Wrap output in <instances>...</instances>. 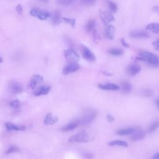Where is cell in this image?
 <instances>
[{"mask_svg":"<svg viewBox=\"0 0 159 159\" xmlns=\"http://www.w3.org/2000/svg\"><path fill=\"white\" fill-rule=\"evenodd\" d=\"M157 105H158V107H159V99L157 100Z\"/></svg>","mask_w":159,"mask_h":159,"instance_id":"f6af8a7d","label":"cell"},{"mask_svg":"<svg viewBox=\"0 0 159 159\" xmlns=\"http://www.w3.org/2000/svg\"><path fill=\"white\" fill-rule=\"evenodd\" d=\"M145 136L144 132L140 128H135L134 132L132 134V135L130 137L131 140L134 141L139 140L142 139Z\"/></svg>","mask_w":159,"mask_h":159,"instance_id":"4fadbf2b","label":"cell"},{"mask_svg":"<svg viewBox=\"0 0 159 159\" xmlns=\"http://www.w3.org/2000/svg\"><path fill=\"white\" fill-rule=\"evenodd\" d=\"M62 20L65 21V22L69 24L72 27H75V19L74 18H70V17H62Z\"/></svg>","mask_w":159,"mask_h":159,"instance_id":"83f0119b","label":"cell"},{"mask_svg":"<svg viewBox=\"0 0 159 159\" xmlns=\"http://www.w3.org/2000/svg\"><path fill=\"white\" fill-rule=\"evenodd\" d=\"M6 127L8 131H23L25 130L26 127L25 125H17L11 122H6L5 124Z\"/></svg>","mask_w":159,"mask_h":159,"instance_id":"5bb4252c","label":"cell"},{"mask_svg":"<svg viewBox=\"0 0 159 159\" xmlns=\"http://www.w3.org/2000/svg\"><path fill=\"white\" fill-rule=\"evenodd\" d=\"M121 43H122V45H123L124 47H125V48H129V47H130V45H129V43H127L125 42V39H123V38L121 39Z\"/></svg>","mask_w":159,"mask_h":159,"instance_id":"8d00e7d4","label":"cell"},{"mask_svg":"<svg viewBox=\"0 0 159 159\" xmlns=\"http://www.w3.org/2000/svg\"><path fill=\"white\" fill-rule=\"evenodd\" d=\"M152 10L153 12H156L157 14H159V6H155L152 8Z\"/></svg>","mask_w":159,"mask_h":159,"instance_id":"f35d334b","label":"cell"},{"mask_svg":"<svg viewBox=\"0 0 159 159\" xmlns=\"http://www.w3.org/2000/svg\"><path fill=\"white\" fill-rule=\"evenodd\" d=\"M19 151V148H17L15 146H11L9 147V148L6 151V154H9V153H15V152H17Z\"/></svg>","mask_w":159,"mask_h":159,"instance_id":"d6a6232c","label":"cell"},{"mask_svg":"<svg viewBox=\"0 0 159 159\" xmlns=\"http://www.w3.org/2000/svg\"><path fill=\"white\" fill-rule=\"evenodd\" d=\"M51 89V87L49 86H42L39 87L37 90L34 92V96H40L42 95L47 94Z\"/></svg>","mask_w":159,"mask_h":159,"instance_id":"9a60e30c","label":"cell"},{"mask_svg":"<svg viewBox=\"0 0 159 159\" xmlns=\"http://www.w3.org/2000/svg\"><path fill=\"white\" fill-rule=\"evenodd\" d=\"M100 19L104 25H108L111 22L115 20L114 17L111 12L109 11H102L99 15Z\"/></svg>","mask_w":159,"mask_h":159,"instance_id":"52a82bcc","label":"cell"},{"mask_svg":"<svg viewBox=\"0 0 159 159\" xmlns=\"http://www.w3.org/2000/svg\"><path fill=\"white\" fill-rule=\"evenodd\" d=\"M106 2H107V5H108V6H109V9H110V10H111L112 12H115L117 11V5H116V3H114V2L111 1H109V0H107V1H106Z\"/></svg>","mask_w":159,"mask_h":159,"instance_id":"f1b7e54d","label":"cell"},{"mask_svg":"<svg viewBox=\"0 0 159 159\" xmlns=\"http://www.w3.org/2000/svg\"><path fill=\"white\" fill-rule=\"evenodd\" d=\"M30 14L32 16L38 18L42 20H45L51 16L49 12L38 8L32 9L30 11Z\"/></svg>","mask_w":159,"mask_h":159,"instance_id":"277c9868","label":"cell"},{"mask_svg":"<svg viewBox=\"0 0 159 159\" xmlns=\"http://www.w3.org/2000/svg\"><path fill=\"white\" fill-rule=\"evenodd\" d=\"M96 1L97 0H81L80 2L84 6H91L94 5L96 2Z\"/></svg>","mask_w":159,"mask_h":159,"instance_id":"f546056e","label":"cell"},{"mask_svg":"<svg viewBox=\"0 0 159 159\" xmlns=\"http://www.w3.org/2000/svg\"><path fill=\"white\" fill-rule=\"evenodd\" d=\"M93 31V34L94 39L95 40H99V35H98L97 32L96 31V30L94 29Z\"/></svg>","mask_w":159,"mask_h":159,"instance_id":"74e56055","label":"cell"},{"mask_svg":"<svg viewBox=\"0 0 159 159\" xmlns=\"http://www.w3.org/2000/svg\"><path fill=\"white\" fill-rule=\"evenodd\" d=\"M108 53L112 55H114V56H119V55H121L123 53L124 51L123 50H122L121 48H110L108 50Z\"/></svg>","mask_w":159,"mask_h":159,"instance_id":"484cf974","label":"cell"},{"mask_svg":"<svg viewBox=\"0 0 159 159\" xmlns=\"http://www.w3.org/2000/svg\"><path fill=\"white\" fill-rule=\"evenodd\" d=\"M58 117H53L52 114L49 112L48 113L44 119V124L45 125H52L58 122Z\"/></svg>","mask_w":159,"mask_h":159,"instance_id":"d6986e66","label":"cell"},{"mask_svg":"<svg viewBox=\"0 0 159 159\" xmlns=\"http://www.w3.org/2000/svg\"><path fill=\"white\" fill-rule=\"evenodd\" d=\"M139 57H136L139 60L145 61L152 66H159V58L153 53L147 51H140L139 53Z\"/></svg>","mask_w":159,"mask_h":159,"instance_id":"6da1fadb","label":"cell"},{"mask_svg":"<svg viewBox=\"0 0 159 159\" xmlns=\"http://www.w3.org/2000/svg\"><path fill=\"white\" fill-rule=\"evenodd\" d=\"M108 145L110 146L118 145V146H122V147H125L128 146V143L126 142L124 140H112L108 143Z\"/></svg>","mask_w":159,"mask_h":159,"instance_id":"cb8c5ba5","label":"cell"},{"mask_svg":"<svg viewBox=\"0 0 159 159\" xmlns=\"http://www.w3.org/2000/svg\"><path fill=\"white\" fill-rule=\"evenodd\" d=\"M80 68V65L77 63L75 62H70L68 65H66L63 70V74L64 75H68L71 73L75 72L78 70Z\"/></svg>","mask_w":159,"mask_h":159,"instance_id":"ba28073f","label":"cell"},{"mask_svg":"<svg viewBox=\"0 0 159 159\" xmlns=\"http://www.w3.org/2000/svg\"><path fill=\"white\" fill-rule=\"evenodd\" d=\"M135 128L134 127H127V128H124V129H121L117 131V134L119 135H130L132 134Z\"/></svg>","mask_w":159,"mask_h":159,"instance_id":"7402d4cb","label":"cell"},{"mask_svg":"<svg viewBox=\"0 0 159 159\" xmlns=\"http://www.w3.org/2000/svg\"><path fill=\"white\" fill-rule=\"evenodd\" d=\"M152 44L156 50H159V38L157 39V40H155V41H153L152 42Z\"/></svg>","mask_w":159,"mask_h":159,"instance_id":"d590c367","label":"cell"},{"mask_svg":"<svg viewBox=\"0 0 159 159\" xmlns=\"http://www.w3.org/2000/svg\"><path fill=\"white\" fill-rule=\"evenodd\" d=\"M43 80V77L40 76V75H34L32 76L29 84V88L30 89H34L36 88L37 86L42 82Z\"/></svg>","mask_w":159,"mask_h":159,"instance_id":"30bf717a","label":"cell"},{"mask_svg":"<svg viewBox=\"0 0 159 159\" xmlns=\"http://www.w3.org/2000/svg\"><path fill=\"white\" fill-rule=\"evenodd\" d=\"M76 0H57V3L61 6H68L74 3Z\"/></svg>","mask_w":159,"mask_h":159,"instance_id":"4316f807","label":"cell"},{"mask_svg":"<svg viewBox=\"0 0 159 159\" xmlns=\"http://www.w3.org/2000/svg\"><path fill=\"white\" fill-rule=\"evenodd\" d=\"M107 120H108L109 122H112V121L114 120V117H113L111 115H110V114H108V115L107 116Z\"/></svg>","mask_w":159,"mask_h":159,"instance_id":"ab89813d","label":"cell"},{"mask_svg":"<svg viewBox=\"0 0 159 159\" xmlns=\"http://www.w3.org/2000/svg\"><path fill=\"white\" fill-rule=\"evenodd\" d=\"M140 71V67L139 65L136 63L130 64L129 65L126 69V73L129 76H134L137 74Z\"/></svg>","mask_w":159,"mask_h":159,"instance_id":"8fae6325","label":"cell"},{"mask_svg":"<svg viewBox=\"0 0 159 159\" xmlns=\"http://www.w3.org/2000/svg\"><path fill=\"white\" fill-rule=\"evenodd\" d=\"M78 125H79V124H78V121L76 120H73V121L68 123L67 125L63 126L61 128V130L63 131V132L70 131V130H72L75 129Z\"/></svg>","mask_w":159,"mask_h":159,"instance_id":"ffe728a7","label":"cell"},{"mask_svg":"<svg viewBox=\"0 0 159 159\" xmlns=\"http://www.w3.org/2000/svg\"><path fill=\"white\" fill-rule=\"evenodd\" d=\"M120 86L122 89V91L124 93H128L130 91L131 89V85L130 83L127 81H122L120 83Z\"/></svg>","mask_w":159,"mask_h":159,"instance_id":"603a6c76","label":"cell"},{"mask_svg":"<svg viewBox=\"0 0 159 159\" xmlns=\"http://www.w3.org/2000/svg\"><path fill=\"white\" fill-rule=\"evenodd\" d=\"M81 53L83 57L87 61L93 62L96 60V57L94 54L86 47L81 46Z\"/></svg>","mask_w":159,"mask_h":159,"instance_id":"8992f818","label":"cell"},{"mask_svg":"<svg viewBox=\"0 0 159 159\" xmlns=\"http://www.w3.org/2000/svg\"><path fill=\"white\" fill-rule=\"evenodd\" d=\"M39 1H41V2H45V3H47V2H48V0H39Z\"/></svg>","mask_w":159,"mask_h":159,"instance_id":"7bdbcfd3","label":"cell"},{"mask_svg":"<svg viewBox=\"0 0 159 159\" xmlns=\"http://www.w3.org/2000/svg\"><path fill=\"white\" fill-rule=\"evenodd\" d=\"M90 140V137L88 133L82 130L77 134L72 135L69 139V142L73 143H86L88 142Z\"/></svg>","mask_w":159,"mask_h":159,"instance_id":"3957f363","label":"cell"},{"mask_svg":"<svg viewBox=\"0 0 159 159\" xmlns=\"http://www.w3.org/2000/svg\"><path fill=\"white\" fill-rule=\"evenodd\" d=\"M129 36L132 38L139 39V38H147L149 37V34L143 30H134L130 32Z\"/></svg>","mask_w":159,"mask_h":159,"instance_id":"7c38bea8","label":"cell"},{"mask_svg":"<svg viewBox=\"0 0 159 159\" xmlns=\"http://www.w3.org/2000/svg\"><path fill=\"white\" fill-rule=\"evenodd\" d=\"M114 32L115 29L114 26L112 25H109L106 27L104 30L105 37L109 40H112L114 38Z\"/></svg>","mask_w":159,"mask_h":159,"instance_id":"2e32d148","label":"cell"},{"mask_svg":"<svg viewBox=\"0 0 159 159\" xmlns=\"http://www.w3.org/2000/svg\"><path fill=\"white\" fill-rule=\"evenodd\" d=\"M158 127H159V120H157L149 127L148 131L149 132H152L154 131L155 130H156Z\"/></svg>","mask_w":159,"mask_h":159,"instance_id":"1f68e13d","label":"cell"},{"mask_svg":"<svg viewBox=\"0 0 159 159\" xmlns=\"http://www.w3.org/2000/svg\"><path fill=\"white\" fill-rule=\"evenodd\" d=\"M152 159H159V153H157L155 155H154Z\"/></svg>","mask_w":159,"mask_h":159,"instance_id":"b9f144b4","label":"cell"},{"mask_svg":"<svg viewBox=\"0 0 159 159\" xmlns=\"http://www.w3.org/2000/svg\"><path fill=\"white\" fill-rule=\"evenodd\" d=\"M97 112L93 109H87L81 117L76 119L79 125H86L91 123L96 117Z\"/></svg>","mask_w":159,"mask_h":159,"instance_id":"7a4b0ae2","label":"cell"},{"mask_svg":"<svg viewBox=\"0 0 159 159\" xmlns=\"http://www.w3.org/2000/svg\"><path fill=\"white\" fill-rule=\"evenodd\" d=\"M95 27V20L94 19H90L88 21L87 24L85 26V29L87 32H92Z\"/></svg>","mask_w":159,"mask_h":159,"instance_id":"d4e9b609","label":"cell"},{"mask_svg":"<svg viewBox=\"0 0 159 159\" xmlns=\"http://www.w3.org/2000/svg\"><path fill=\"white\" fill-rule=\"evenodd\" d=\"M62 20L61 14L60 11H55L52 16V23L55 25H59Z\"/></svg>","mask_w":159,"mask_h":159,"instance_id":"e0dca14e","label":"cell"},{"mask_svg":"<svg viewBox=\"0 0 159 159\" xmlns=\"http://www.w3.org/2000/svg\"><path fill=\"white\" fill-rule=\"evenodd\" d=\"M93 154H91V153H87V154H86L85 155H84V157L85 158H88V159H91V158H93Z\"/></svg>","mask_w":159,"mask_h":159,"instance_id":"60d3db41","label":"cell"},{"mask_svg":"<svg viewBox=\"0 0 159 159\" xmlns=\"http://www.w3.org/2000/svg\"><path fill=\"white\" fill-rule=\"evenodd\" d=\"M9 89L13 94H19L23 91V85L18 82L12 81L9 83Z\"/></svg>","mask_w":159,"mask_h":159,"instance_id":"9c48e42d","label":"cell"},{"mask_svg":"<svg viewBox=\"0 0 159 159\" xmlns=\"http://www.w3.org/2000/svg\"><path fill=\"white\" fill-rule=\"evenodd\" d=\"M9 105L11 107L14 109H19L20 107V102L19 100L16 99L11 101L9 103Z\"/></svg>","mask_w":159,"mask_h":159,"instance_id":"4dcf8cb0","label":"cell"},{"mask_svg":"<svg viewBox=\"0 0 159 159\" xmlns=\"http://www.w3.org/2000/svg\"><path fill=\"white\" fill-rule=\"evenodd\" d=\"M64 57L65 59L70 63V62H75L77 63L80 60V56L73 49H68L64 51Z\"/></svg>","mask_w":159,"mask_h":159,"instance_id":"5b68a950","label":"cell"},{"mask_svg":"<svg viewBox=\"0 0 159 159\" xmlns=\"http://www.w3.org/2000/svg\"><path fill=\"white\" fill-rule=\"evenodd\" d=\"M146 29L153 33L159 34V23H150L147 25Z\"/></svg>","mask_w":159,"mask_h":159,"instance_id":"44dd1931","label":"cell"},{"mask_svg":"<svg viewBox=\"0 0 159 159\" xmlns=\"http://www.w3.org/2000/svg\"><path fill=\"white\" fill-rule=\"evenodd\" d=\"M142 93L143 96H146V97H148V96H150L152 94V91H151L150 89H144L142 91Z\"/></svg>","mask_w":159,"mask_h":159,"instance_id":"836d02e7","label":"cell"},{"mask_svg":"<svg viewBox=\"0 0 159 159\" xmlns=\"http://www.w3.org/2000/svg\"><path fill=\"white\" fill-rule=\"evenodd\" d=\"M99 88L103 90H112L116 91L119 89V86L116 84L113 83H107V84H100L98 85Z\"/></svg>","mask_w":159,"mask_h":159,"instance_id":"ac0fdd59","label":"cell"},{"mask_svg":"<svg viewBox=\"0 0 159 159\" xmlns=\"http://www.w3.org/2000/svg\"><path fill=\"white\" fill-rule=\"evenodd\" d=\"M16 11L17 12V14H19V15H21L22 14V11H23V8L22 7V6L20 4H18L16 7Z\"/></svg>","mask_w":159,"mask_h":159,"instance_id":"e575fe53","label":"cell"},{"mask_svg":"<svg viewBox=\"0 0 159 159\" xmlns=\"http://www.w3.org/2000/svg\"><path fill=\"white\" fill-rule=\"evenodd\" d=\"M2 61H3V59L0 57V63H2Z\"/></svg>","mask_w":159,"mask_h":159,"instance_id":"ee69618b","label":"cell"}]
</instances>
